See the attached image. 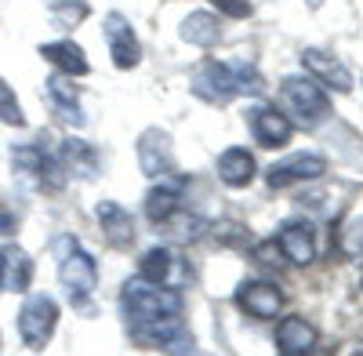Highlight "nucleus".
Instances as JSON below:
<instances>
[{
    "label": "nucleus",
    "mask_w": 363,
    "mask_h": 356,
    "mask_svg": "<svg viewBox=\"0 0 363 356\" xmlns=\"http://www.w3.org/2000/svg\"><path fill=\"white\" fill-rule=\"evenodd\" d=\"M262 77L247 62H203L193 73V95H200L211 106H225L236 95H258Z\"/></svg>",
    "instance_id": "nucleus-1"
},
{
    "label": "nucleus",
    "mask_w": 363,
    "mask_h": 356,
    "mask_svg": "<svg viewBox=\"0 0 363 356\" xmlns=\"http://www.w3.org/2000/svg\"><path fill=\"white\" fill-rule=\"evenodd\" d=\"M124 316H128V328L135 323H149V320H160V316H178L182 313V294L178 287H164V284H153V280H128L124 294Z\"/></svg>",
    "instance_id": "nucleus-2"
},
{
    "label": "nucleus",
    "mask_w": 363,
    "mask_h": 356,
    "mask_svg": "<svg viewBox=\"0 0 363 356\" xmlns=\"http://www.w3.org/2000/svg\"><path fill=\"white\" fill-rule=\"evenodd\" d=\"M58 280H62L69 302L80 306V309L87 306V299L99 287V265H95V258H91L77 240H69V236L58 240Z\"/></svg>",
    "instance_id": "nucleus-3"
},
{
    "label": "nucleus",
    "mask_w": 363,
    "mask_h": 356,
    "mask_svg": "<svg viewBox=\"0 0 363 356\" xmlns=\"http://www.w3.org/2000/svg\"><path fill=\"white\" fill-rule=\"evenodd\" d=\"M280 99H284V109L294 113V121L301 128H316L327 121L330 113V102H327V91L320 87V80L313 77H287L280 84Z\"/></svg>",
    "instance_id": "nucleus-4"
},
{
    "label": "nucleus",
    "mask_w": 363,
    "mask_h": 356,
    "mask_svg": "<svg viewBox=\"0 0 363 356\" xmlns=\"http://www.w3.org/2000/svg\"><path fill=\"white\" fill-rule=\"evenodd\" d=\"M55 323H58V306L48 294H29L22 313H18V335L29 349H44L48 338L55 335Z\"/></svg>",
    "instance_id": "nucleus-5"
},
{
    "label": "nucleus",
    "mask_w": 363,
    "mask_h": 356,
    "mask_svg": "<svg viewBox=\"0 0 363 356\" xmlns=\"http://www.w3.org/2000/svg\"><path fill=\"white\" fill-rule=\"evenodd\" d=\"M131 338L142 342L145 349H164V352H193V338L182 328V313L178 316H160L149 323H135Z\"/></svg>",
    "instance_id": "nucleus-6"
},
{
    "label": "nucleus",
    "mask_w": 363,
    "mask_h": 356,
    "mask_svg": "<svg viewBox=\"0 0 363 356\" xmlns=\"http://www.w3.org/2000/svg\"><path fill=\"white\" fill-rule=\"evenodd\" d=\"M11 164L29 174V178H37V186L44 189H62L66 182V167L62 160H58V153H48L44 145H18V150H11Z\"/></svg>",
    "instance_id": "nucleus-7"
},
{
    "label": "nucleus",
    "mask_w": 363,
    "mask_h": 356,
    "mask_svg": "<svg viewBox=\"0 0 363 356\" xmlns=\"http://www.w3.org/2000/svg\"><path fill=\"white\" fill-rule=\"evenodd\" d=\"M138 277L153 280V284H164V287H182L189 280V269H186V262H182L171 247H153V251L142 255Z\"/></svg>",
    "instance_id": "nucleus-8"
},
{
    "label": "nucleus",
    "mask_w": 363,
    "mask_h": 356,
    "mask_svg": "<svg viewBox=\"0 0 363 356\" xmlns=\"http://www.w3.org/2000/svg\"><path fill=\"white\" fill-rule=\"evenodd\" d=\"M236 306L244 309L255 320H277L284 309V291L277 284H265V280H251L236 291Z\"/></svg>",
    "instance_id": "nucleus-9"
},
{
    "label": "nucleus",
    "mask_w": 363,
    "mask_h": 356,
    "mask_svg": "<svg viewBox=\"0 0 363 356\" xmlns=\"http://www.w3.org/2000/svg\"><path fill=\"white\" fill-rule=\"evenodd\" d=\"M327 171V160L316 157V153H294L280 164L269 167V186L272 189H284V186H294V182H313V178H320Z\"/></svg>",
    "instance_id": "nucleus-10"
},
{
    "label": "nucleus",
    "mask_w": 363,
    "mask_h": 356,
    "mask_svg": "<svg viewBox=\"0 0 363 356\" xmlns=\"http://www.w3.org/2000/svg\"><path fill=\"white\" fill-rule=\"evenodd\" d=\"M138 164L149 178H167L174 174V153H171V138L157 128H149L138 138Z\"/></svg>",
    "instance_id": "nucleus-11"
},
{
    "label": "nucleus",
    "mask_w": 363,
    "mask_h": 356,
    "mask_svg": "<svg viewBox=\"0 0 363 356\" xmlns=\"http://www.w3.org/2000/svg\"><path fill=\"white\" fill-rule=\"evenodd\" d=\"M301 66H306V69H309V77H313V80H320L323 87H335V91H342V95H345V91H352V73H349V66L342 62V58L309 48L306 55H301Z\"/></svg>",
    "instance_id": "nucleus-12"
},
{
    "label": "nucleus",
    "mask_w": 363,
    "mask_h": 356,
    "mask_svg": "<svg viewBox=\"0 0 363 356\" xmlns=\"http://www.w3.org/2000/svg\"><path fill=\"white\" fill-rule=\"evenodd\" d=\"M106 40H109V55H113V66L116 69H135L138 66V58H142V48L131 33V26L124 15H109L106 18Z\"/></svg>",
    "instance_id": "nucleus-13"
},
{
    "label": "nucleus",
    "mask_w": 363,
    "mask_h": 356,
    "mask_svg": "<svg viewBox=\"0 0 363 356\" xmlns=\"http://www.w3.org/2000/svg\"><path fill=\"white\" fill-rule=\"evenodd\" d=\"M251 131H255V142L265 145V150H280V145L291 142V121L272 106H255L251 109Z\"/></svg>",
    "instance_id": "nucleus-14"
},
{
    "label": "nucleus",
    "mask_w": 363,
    "mask_h": 356,
    "mask_svg": "<svg viewBox=\"0 0 363 356\" xmlns=\"http://www.w3.org/2000/svg\"><path fill=\"white\" fill-rule=\"evenodd\" d=\"M280 251L294 265H309L316 258V233L309 222H284L280 229Z\"/></svg>",
    "instance_id": "nucleus-15"
},
{
    "label": "nucleus",
    "mask_w": 363,
    "mask_h": 356,
    "mask_svg": "<svg viewBox=\"0 0 363 356\" xmlns=\"http://www.w3.org/2000/svg\"><path fill=\"white\" fill-rule=\"evenodd\" d=\"M95 215H99L102 233H106V240H109L113 247H131V240H135V218H131L116 200H102V204L95 207Z\"/></svg>",
    "instance_id": "nucleus-16"
},
{
    "label": "nucleus",
    "mask_w": 363,
    "mask_h": 356,
    "mask_svg": "<svg viewBox=\"0 0 363 356\" xmlns=\"http://www.w3.org/2000/svg\"><path fill=\"white\" fill-rule=\"evenodd\" d=\"M277 349H280L284 356L313 352V349H316V331H313V323H306L301 316H284L280 328H277Z\"/></svg>",
    "instance_id": "nucleus-17"
},
{
    "label": "nucleus",
    "mask_w": 363,
    "mask_h": 356,
    "mask_svg": "<svg viewBox=\"0 0 363 356\" xmlns=\"http://www.w3.org/2000/svg\"><path fill=\"white\" fill-rule=\"evenodd\" d=\"M182 207V186L178 182H160L145 193V218L153 226H167Z\"/></svg>",
    "instance_id": "nucleus-18"
},
{
    "label": "nucleus",
    "mask_w": 363,
    "mask_h": 356,
    "mask_svg": "<svg viewBox=\"0 0 363 356\" xmlns=\"http://www.w3.org/2000/svg\"><path fill=\"white\" fill-rule=\"evenodd\" d=\"M218 178L225 186H233V189L247 186L255 178V157L244 150V145H233V150H225L218 157Z\"/></svg>",
    "instance_id": "nucleus-19"
},
{
    "label": "nucleus",
    "mask_w": 363,
    "mask_h": 356,
    "mask_svg": "<svg viewBox=\"0 0 363 356\" xmlns=\"http://www.w3.org/2000/svg\"><path fill=\"white\" fill-rule=\"evenodd\" d=\"M40 55L48 58V62L58 69V73H66V77H84L91 66H87V58L84 51L73 44V40H55V44H44Z\"/></svg>",
    "instance_id": "nucleus-20"
},
{
    "label": "nucleus",
    "mask_w": 363,
    "mask_h": 356,
    "mask_svg": "<svg viewBox=\"0 0 363 356\" xmlns=\"http://www.w3.org/2000/svg\"><path fill=\"white\" fill-rule=\"evenodd\" d=\"M4 291H29V284H33V262H29V255L22 247H4Z\"/></svg>",
    "instance_id": "nucleus-21"
},
{
    "label": "nucleus",
    "mask_w": 363,
    "mask_h": 356,
    "mask_svg": "<svg viewBox=\"0 0 363 356\" xmlns=\"http://www.w3.org/2000/svg\"><path fill=\"white\" fill-rule=\"evenodd\" d=\"M48 95H51V102H55V109H58V116H62V121H69V124H77V128L84 124V113H80V102H77V87L66 80V73L48 80Z\"/></svg>",
    "instance_id": "nucleus-22"
},
{
    "label": "nucleus",
    "mask_w": 363,
    "mask_h": 356,
    "mask_svg": "<svg viewBox=\"0 0 363 356\" xmlns=\"http://www.w3.org/2000/svg\"><path fill=\"white\" fill-rule=\"evenodd\" d=\"M58 160H62L66 171H77L80 178H91V174H95V167H99L95 150H91L87 142H80V138H66L62 145H58Z\"/></svg>",
    "instance_id": "nucleus-23"
},
{
    "label": "nucleus",
    "mask_w": 363,
    "mask_h": 356,
    "mask_svg": "<svg viewBox=\"0 0 363 356\" xmlns=\"http://www.w3.org/2000/svg\"><path fill=\"white\" fill-rule=\"evenodd\" d=\"M222 37V26L215 15H207V11H193L186 22H182V40H189L196 48H211V44H218Z\"/></svg>",
    "instance_id": "nucleus-24"
},
{
    "label": "nucleus",
    "mask_w": 363,
    "mask_h": 356,
    "mask_svg": "<svg viewBox=\"0 0 363 356\" xmlns=\"http://www.w3.org/2000/svg\"><path fill=\"white\" fill-rule=\"evenodd\" d=\"M51 18L55 26H62V29H73L87 18V4L84 0H55L51 4Z\"/></svg>",
    "instance_id": "nucleus-25"
},
{
    "label": "nucleus",
    "mask_w": 363,
    "mask_h": 356,
    "mask_svg": "<svg viewBox=\"0 0 363 356\" xmlns=\"http://www.w3.org/2000/svg\"><path fill=\"white\" fill-rule=\"evenodd\" d=\"M0 121L11 124V128H26V113H22V106H18V99H15V91L8 87L4 77H0Z\"/></svg>",
    "instance_id": "nucleus-26"
},
{
    "label": "nucleus",
    "mask_w": 363,
    "mask_h": 356,
    "mask_svg": "<svg viewBox=\"0 0 363 356\" xmlns=\"http://www.w3.org/2000/svg\"><path fill=\"white\" fill-rule=\"evenodd\" d=\"M338 247H342L345 255H352V258H363V215H359V218H352V222L342 229Z\"/></svg>",
    "instance_id": "nucleus-27"
},
{
    "label": "nucleus",
    "mask_w": 363,
    "mask_h": 356,
    "mask_svg": "<svg viewBox=\"0 0 363 356\" xmlns=\"http://www.w3.org/2000/svg\"><path fill=\"white\" fill-rule=\"evenodd\" d=\"M218 11H225V15H233V18H247L251 15V4L247 0H211Z\"/></svg>",
    "instance_id": "nucleus-28"
},
{
    "label": "nucleus",
    "mask_w": 363,
    "mask_h": 356,
    "mask_svg": "<svg viewBox=\"0 0 363 356\" xmlns=\"http://www.w3.org/2000/svg\"><path fill=\"white\" fill-rule=\"evenodd\" d=\"M255 255H258V262H262V265H280V262H284V258H280L284 251H280L277 244H258V247H255Z\"/></svg>",
    "instance_id": "nucleus-29"
},
{
    "label": "nucleus",
    "mask_w": 363,
    "mask_h": 356,
    "mask_svg": "<svg viewBox=\"0 0 363 356\" xmlns=\"http://www.w3.org/2000/svg\"><path fill=\"white\" fill-rule=\"evenodd\" d=\"M0 265H4V247H0ZM0 291H4V269H0Z\"/></svg>",
    "instance_id": "nucleus-30"
}]
</instances>
